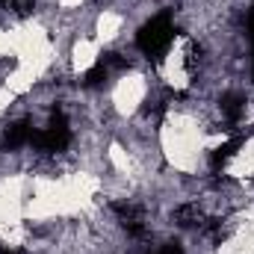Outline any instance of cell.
<instances>
[{
  "label": "cell",
  "instance_id": "1",
  "mask_svg": "<svg viewBox=\"0 0 254 254\" xmlns=\"http://www.w3.org/2000/svg\"><path fill=\"white\" fill-rule=\"evenodd\" d=\"M175 42V24H172V15L169 12H160L154 15L148 24H142V30L136 33V48L151 57V60H163L166 51L172 48Z\"/></svg>",
  "mask_w": 254,
  "mask_h": 254
},
{
  "label": "cell",
  "instance_id": "2",
  "mask_svg": "<svg viewBox=\"0 0 254 254\" xmlns=\"http://www.w3.org/2000/svg\"><path fill=\"white\" fill-rule=\"evenodd\" d=\"M30 139H33V127L27 125V122L9 125V130L3 133V145H6L9 151H18L21 145H30Z\"/></svg>",
  "mask_w": 254,
  "mask_h": 254
},
{
  "label": "cell",
  "instance_id": "3",
  "mask_svg": "<svg viewBox=\"0 0 254 254\" xmlns=\"http://www.w3.org/2000/svg\"><path fill=\"white\" fill-rule=\"evenodd\" d=\"M243 113H246V98L243 95H237V92H231V95H222V116L234 125V122H240L243 119Z\"/></svg>",
  "mask_w": 254,
  "mask_h": 254
},
{
  "label": "cell",
  "instance_id": "4",
  "mask_svg": "<svg viewBox=\"0 0 254 254\" xmlns=\"http://www.w3.org/2000/svg\"><path fill=\"white\" fill-rule=\"evenodd\" d=\"M107 77H110V68H104V65L98 63L95 68H89V71L83 74V80H80V83H83L86 89H98V86H104V80H107Z\"/></svg>",
  "mask_w": 254,
  "mask_h": 254
},
{
  "label": "cell",
  "instance_id": "5",
  "mask_svg": "<svg viewBox=\"0 0 254 254\" xmlns=\"http://www.w3.org/2000/svg\"><path fill=\"white\" fill-rule=\"evenodd\" d=\"M0 254H12V252H9V249H3V246H0Z\"/></svg>",
  "mask_w": 254,
  "mask_h": 254
},
{
  "label": "cell",
  "instance_id": "6",
  "mask_svg": "<svg viewBox=\"0 0 254 254\" xmlns=\"http://www.w3.org/2000/svg\"><path fill=\"white\" fill-rule=\"evenodd\" d=\"M252 48H254V45H252ZM252 65H254V57H252Z\"/></svg>",
  "mask_w": 254,
  "mask_h": 254
}]
</instances>
